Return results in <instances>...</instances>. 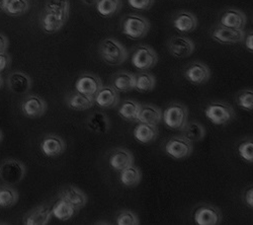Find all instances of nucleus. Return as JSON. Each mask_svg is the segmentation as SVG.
<instances>
[{
    "instance_id": "nucleus-1",
    "label": "nucleus",
    "mask_w": 253,
    "mask_h": 225,
    "mask_svg": "<svg viewBox=\"0 0 253 225\" xmlns=\"http://www.w3.org/2000/svg\"><path fill=\"white\" fill-rule=\"evenodd\" d=\"M99 55L105 63L109 65L123 64L128 59L129 53L126 49L116 39H105L99 44Z\"/></svg>"
},
{
    "instance_id": "nucleus-2",
    "label": "nucleus",
    "mask_w": 253,
    "mask_h": 225,
    "mask_svg": "<svg viewBox=\"0 0 253 225\" xmlns=\"http://www.w3.org/2000/svg\"><path fill=\"white\" fill-rule=\"evenodd\" d=\"M123 34L132 40H140L147 36L150 30V23L146 17L137 14L126 15L123 20Z\"/></svg>"
},
{
    "instance_id": "nucleus-3",
    "label": "nucleus",
    "mask_w": 253,
    "mask_h": 225,
    "mask_svg": "<svg viewBox=\"0 0 253 225\" xmlns=\"http://www.w3.org/2000/svg\"><path fill=\"white\" fill-rule=\"evenodd\" d=\"M26 173L24 163L16 159H5L0 163V180L5 185H17L24 180Z\"/></svg>"
},
{
    "instance_id": "nucleus-4",
    "label": "nucleus",
    "mask_w": 253,
    "mask_h": 225,
    "mask_svg": "<svg viewBox=\"0 0 253 225\" xmlns=\"http://www.w3.org/2000/svg\"><path fill=\"white\" fill-rule=\"evenodd\" d=\"M162 120L168 128L181 131L187 123V109L181 104L172 103L164 110Z\"/></svg>"
},
{
    "instance_id": "nucleus-5",
    "label": "nucleus",
    "mask_w": 253,
    "mask_h": 225,
    "mask_svg": "<svg viewBox=\"0 0 253 225\" xmlns=\"http://www.w3.org/2000/svg\"><path fill=\"white\" fill-rule=\"evenodd\" d=\"M205 115L214 125L223 126L235 118V112L229 104L212 103L206 107Z\"/></svg>"
},
{
    "instance_id": "nucleus-6",
    "label": "nucleus",
    "mask_w": 253,
    "mask_h": 225,
    "mask_svg": "<svg viewBox=\"0 0 253 225\" xmlns=\"http://www.w3.org/2000/svg\"><path fill=\"white\" fill-rule=\"evenodd\" d=\"M131 62L135 68L140 71L152 69L158 62L156 52L149 46H138L131 58Z\"/></svg>"
},
{
    "instance_id": "nucleus-7",
    "label": "nucleus",
    "mask_w": 253,
    "mask_h": 225,
    "mask_svg": "<svg viewBox=\"0 0 253 225\" xmlns=\"http://www.w3.org/2000/svg\"><path fill=\"white\" fill-rule=\"evenodd\" d=\"M165 152L173 159H184L193 153L194 146L193 142L189 141L186 137L174 136L166 142Z\"/></svg>"
},
{
    "instance_id": "nucleus-8",
    "label": "nucleus",
    "mask_w": 253,
    "mask_h": 225,
    "mask_svg": "<svg viewBox=\"0 0 253 225\" xmlns=\"http://www.w3.org/2000/svg\"><path fill=\"white\" fill-rule=\"evenodd\" d=\"M168 51L169 53L176 58L182 59L191 56L195 51V43L191 39H188L183 36H176L172 37L168 41Z\"/></svg>"
},
{
    "instance_id": "nucleus-9",
    "label": "nucleus",
    "mask_w": 253,
    "mask_h": 225,
    "mask_svg": "<svg viewBox=\"0 0 253 225\" xmlns=\"http://www.w3.org/2000/svg\"><path fill=\"white\" fill-rule=\"evenodd\" d=\"M211 37L220 44L235 45L241 43L244 40L245 32L243 30H235L218 26L211 33Z\"/></svg>"
},
{
    "instance_id": "nucleus-10",
    "label": "nucleus",
    "mask_w": 253,
    "mask_h": 225,
    "mask_svg": "<svg viewBox=\"0 0 253 225\" xmlns=\"http://www.w3.org/2000/svg\"><path fill=\"white\" fill-rule=\"evenodd\" d=\"M102 83L98 76L84 72L82 73L76 80L75 83V90L83 94H86L89 96H95V94L99 91L102 88Z\"/></svg>"
},
{
    "instance_id": "nucleus-11",
    "label": "nucleus",
    "mask_w": 253,
    "mask_h": 225,
    "mask_svg": "<svg viewBox=\"0 0 253 225\" xmlns=\"http://www.w3.org/2000/svg\"><path fill=\"white\" fill-rule=\"evenodd\" d=\"M22 112L28 118H40L48 110V105L44 98L36 94L28 95L20 106Z\"/></svg>"
},
{
    "instance_id": "nucleus-12",
    "label": "nucleus",
    "mask_w": 253,
    "mask_h": 225,
    "mask_svg": "<svg viewBox=\"0 0 253 225\" xmlns=\"http://www.w3.org/2000/svg\"><path fill=\"white\" fill-rule=\"evenodd\" d=\"M194 219L198 225H218L222 220V215L217 207L204 204L195 210Z\"/></svg>"
},
{
    "instance_id": "nucleus-13",
    "label": "nucleus",
    "mask_w": 253,
    "mask_h": 225,
    "mask_svg": "<svg viewBox=\"0 0 253 225\" xmlns=\"http://www.w3.org/2000/svg\"><path fill=\"white\" fill-rule=\"evenodd\" d=\"M184 77L193 85L202 86L210 80L211 70L206 64L197 61L187 65L184 70Z\"/></svg>"
},
{
    "instance_id": "nucleus-14",
    "label": "nucleus",
    "mask_w": 253,
    "mask_h": 225,
    "mask_svg": "<svg viewBox=\"0 0 253 225\" xmlns=\"http://www.w3.org/2000/svg\"><path fill=\"white\" fill-rule=\"evenodd\" d=\"M66 142L60 136L49 134L41 142V150L48 157H58L65 152Z\"/></svg>"
},
{
    "instance_id": "nucleus-15",
    "label": "nucleus",
    "mask_w": 253,
    "mask_h": 225,
    "mask_svg": "<svg viewBox=\"0 0 253 225\" xmlns=\"http://www.w3.org/2000/svg\"><path fill=\"white\" fill-rule=\"evenodd\" d=\"M95 105L101 109H115L120 103L119 91L113 87H102L94 96Z\"/></svg>"
},
{
    "instance_id": "nucleus-16",
    "label": "nucleus",
    "mask_w": 253,
    "mask_h": 225,
    "mask_svg": "<svg viewBox=\"0 0 253 225\" xmlns=\"http://www.w3.org/2000/svg\"><path fill=\"white\" fill-rule=\"evenodd\" d=\"M246 25V15L239 9L228 8L225 10L220 17V26L235 29L243 30Z\"/></svg>"
},
{
    "instance_id": "nucleus-17",
    "label": "nucleus",
    "mask_w": 253,
    "mask_h": 225,
    "mask_svg": "<svg viewBox=\"0 0 253 225\" xmlns=\"http://www.w3.org/2000/svg\"><path fill=\"white\" fill-rule=\"evenodd\" d=\"M172 24L176 31L182 34H187L194 32L198 27V19L195 14L189 11H179L177 12L173 18Z\"/></svg>"
},
{
    "instance_id": "nucleus-18",
    "label": "nucleus",
    "mask_w": 253,
    "mask_h": 225,
    "mask_svg": "<svg viewBox=\"0 0 253 225\" xmlns=\"http://www.w3.org/2000/svg\"><path fill=\"white\" fill-rule=\"evenodd\" d=\"M109 163L113 170L117 172H122L126 168L133 165L134 156L129 150L125 148H117L110 154Z\"/></svg>"
},
{
    "instance_id": "nucleus-19",
    "label": "nucleus",
    "mask_w": 253,
    "mask_h": 225,
    "mask_svg": "<svg viewBox=\"0 0 253 225\" xmlns=\"http://www.w3.org/2000/svg\"><path fill=\"white\" fill-rule=\"evenodd\" d=\"M112 87L119 92H129L136 90V75L128 71H119L112 78Z\"/></svg>"
},
{
    "instance_id": "nucleus-20",
    "label": "nucleus",
    "mask_w": 253,
    "mask_h": 225,
    "mask_svg": "<svg viewBox=\"0 0 253 225\" xmlns=\"http://www.w3.org/2000/svg\"><path fill=\"white\" fill-rule=\"evenodd\" d=\"M52 216V207L49 205H41L26 215L24 223L26 225H47Z\"/></svg>"
},
{
    "instance_id": "nucleus-21",
    "label": "nucleus",
    "mask_w": 253,
    "mask_h": 225,
    "mask_svg": "<svg viewBox=\"0 0 253 225\" xmlns=\"http://www.w3.org/2000/svg\"><path fill=\"white\" fill-rule=\"evenodd\" d=\"M66 103L71 110L86 111L95 105V100L94 96H89L75 90L66 96Z\"/></svg>"
},
{
    "instance_id": "nucleus-22",
    "label": "nucleus",
    "mask_w": 253,
    "mask_h": 225,
    "mask_svg": "<svg viewBox=\"0 0 253 225\" xmlns=\"http://www.w3.org/2000/svg\"><path fill=\"white\" fill-rule=\"evenodd\" d=\"M8 87L15 93H26L32 89V79L24 72H12L7 78Z\"/></svg>"
},
{
    "instance_id": "nucleus-23",
    "label": "nucleus",
    "mask_w": 253,
    "mask_h": 225,
    "mask_svg": "<svg viewBox=\"0 0 253 225\" xmlns=\"http://www.w3.org/2000/svg\"><path fill=\"white\" fill-rule=\"evenodd\" d=\"M59 198L66 200L78 211L86 205L87 197L81 190L74 186H68L59 194Z\"/></svg>"
},
{
    "instance_id": "nucleus-24",
    "label": "nucleus",
    "mask_w": 253,
    "mask_h": 225,
    "mask_svg": "<svg viewBox=\"0 0 253 225\" xmlns=\"http://www.w3.org/2000/svg\"><path fill=\"white\" fill-rule=\"evenodd\" d=\"M133 135L135 139L142 143V144H148V143L154 141L158 135L157 126L145 124V123H138L134 128Z\"/></svg>"
},
{
    "instance_id": "nucleus-25",
    "label": "nucleus",
    "mask_w": 253,
    "mask_h": 225,
    "mask_svg": "<svg viewBox=\"0 0 253 225\" xmlns=\"http://www.w3.org/2000/svg\"><path fill=\"white\" fill-rule=\"evenodd\" d=\"M41 27L47 34H55L65 26L67 20L56 14L44 11L41 16Z\"/></svg>"
},
{
    "instance_id": "nucleus-26",
    "label": "nucleus",
    "mask_w": 253,
    "mask_h": 225,
    "mask_svg": "<svg viewBox=\"0 0 253 225\" xmlns=\"http://www.w3.org/2000/svg\"><path fill=\"white\" fill-rule=\"evenodd\" d=\"M108 116L102 112H95L91 114L86 120V126L89 130L95 133L104 134L110 130L111 124Z\"/></svg>"
},
{
    "instance_id": "nucleus-27",
    "label": "nucleus",
    "mask_w": 253,
    "mask_h": 225,
    "mask_svg": "<svg viewBox=\"0 0 253 225\" xmlns=\"http://www.w3.org/2000/svg\"><path fill=\"white\" fill-rule=\"evenodd\" d=\"M162 120V112L153 105H141L138 122L157 126Z\"/></svg>"
},
{
    "instance_id": "nucleus-28",
    "label": "nucleus",
    "mask_w": 253,
    "mask_h": 225,
    "mask_svg": "<svg viewBox=\"0 0 253 225\" xmlns=\"http://www.w3.org/2000/svg\"><path fill=\"white\" fill-rule=\"evenodd\" d=\"M76 209L68 203L66 200L59 198V200L54 204L52 207V214L54 217L61 221H67L71 219L75 213Z\"/></svg>"
},
{
    "instance_id": "nucleus-29",
    "label": "nucleus",
    "mask_w": 253,
    "mask_h": 225,
    "mask_svg": "<svg viewBox=\"0 0 253 225\" xmlns=\"http://www.w3.org/2000/svg\"><path fill=\"white\" fill-rule=\"evenodd\" d=\"M141 105L135 100L126 99L123 101L121 107L119 108V115L126 121L138 122V117L140 113Z\"/></svg>"
},
{
    "instance_id": "nucleus-30",
    "label": "nucleus",
    "mask_w": 253,
    "mask_h": 225,
    "mask_svg": "<svg viewBox=\"0 0 253 225\" xmlns=\"http://www.w3.org/2000/svg\"><path fill=\"white\" fill-rule=\"evenodd\" d=\"M141 180H142L141 171L133 165L126 168L121 172L120 180L125 187L134 188L139 185Z\"/></svg>"
},
{
    "instance_id": "nucleus-31",
    "label": "nucleus",
    "mask_w": 253,
    "mask_h": 225,
    "mask_svg": "<svg viewBox=\"0 0 253 225\" xmlns=\"http://www.w3.org/2000/svg\"><path fill=\"white\" fill-rule=\"evenodd\" d=\"M70 10L69 0H48L44 11L56 14L62 18L68 20Z\"/></svg>"
},
{
    "instance_id": "nucleus-32",
    "label": "nucleus",
    "mask_w": 253,
    "mask_h": 225,
    "mask_svg": "<svg viewBox=\"0 0 253 225\" xmlns=\"http://www.w3.org/2000/svg\"><path fill=\"white\" fill-rule=\"evenodd\" d=\"M181 131H182V135L192 142H199L203 140L206 134L205 127L202 124H200L199 122H196V121L189 122V123L187 122L186 125Z\"/></svg>"
},
{
    "instance_id": "nucleus-33",
    "label": "nucleus",
    "mask_w": 253,
    "mask_h": 225,
    "mask_svg": "<svg viewBox=\"0 0 253 225\" xmlns=\"http://www.w3.org/2000/svg\"><path fill=\"white\" fill-rule=\"evenodd\" d=\"M122 0H98L95 4L97 12L103 17H111L122 8Z\"/></svg>"
},
{
    "instance_id": "nucleus-34",
    "label": "nucleus",
    "mask_w": 253,
    "mask_h": 225,
    "mask_svg": "<svg viewBox=\"0 0 253 225\" xmlns=\"http://www.w3.org/2000/svg\"><path fill=\"white\" fill-rule=\"evenodd\" d=\"M30 9V2L28 0H6L3 11L12 17L20 16L28 12Z\"/></svg>"
},
{
    "instance_id": "nucleus-35",
    "label": "nucleus",
    "mask_w": 253,
    "mask_h": 225,
    "mask_svg": "<svg viewBox=\"0 0 253 225\" xmlns=\"http://www.w3.org/2000/svg\"><path fill=\"white\" fill-rule=\"evenodd\" d=\"M18 201V193L9 185L0 187V207L9 208L14 206Z\"/></svg>"
},
{
    "instance_id": "nucleus-36",
    "label": "nucleus",
    "mask_w": 253,
    "mask_h": 225,
    "mask_svg": "<svg viewBox=\"0 0 253 225\" xmlns=\"http://www.w3.org/2000/svg\"><path fill=\"white\" fill-rule=\"evenodd\" d=\"M156 86V78L154 75L142 72L136 75V90L140 92H150Z\"/></svg>"
},
{
    "instance_id": "nucleus-37",
    "label": "nucleus",
    "mask_w": 253,
    "mask_h": 225,
    "mask_svg": "<svg viewBox=\"0 0 253 225\" xmlns=\"http://www.w3.org/2000/svg\"><path fill=\"white\" fill-rule=\"evenodd\" d=\"M236 101L241 109L248 112L253 111V90H241L237 95Z\"/></svg>"
},
{
    "instance_id": "nucleus-38",
    "label": "nucleus",
    "mask_w": 253,
    "mask_h": 225,
    "mask_svg": "<svg viewBox=\"0 0 253 225\" xmlns=\"http://www.w3.org/2000/svg\"><path fill=\"white\" fill-rule=\"evenodd\" d=\"M240 157L248 163H253V138H247L238 146Z\"/></svg>"
},
{
    "instance_id": "nucleus-39",
    "label": "nucleus",
    "mask_w": 253,
    "mask_h": 225,
    "mask_svg": "<svg viewBox=\"0 0 253 225\" xmlns=\"http://www.w3.org/2000/svg\"><path fill=\"white\" fill-rule=\"evenodd\" d=\"M118 225H138L140 224L138 216L131 210H123L116 220Z\"/></svg>"
},
{
    "instance_id": "nucleus-40",
    "label": "nucleus",
    "mask_w": 253,
    "mask_h": 225,
    "mask_svg": "<svg viewBox=\"0 0 253 225\" xmlns=\"http://www.w3.org/2000/svg\"><path fill=\"white\" fill-rule=\"evenodd\" d=\"M126 1H128V4L131 8L135 10L145 11L149 10L153 6L155 0H126Z\"/></svg>"
},
{
    "instance_id": "nucleus-41",
    "label": "nucleus",
    "mask_w": 253,
    "mask_h": 225,
    "mask_svg": "<svg viewBox=\"0 0 253 225\" xmlns=\"http://www.w3.org/2000/svg\"><path fill=\"white\" fill-rule=\"evenodd\" d=\"M243 198H244L246 206L253 209V186H250L249 188L246 189V191L244 192Z\"/></svg>"
},
{
    "instance_id": "nucleus-42",
    "label": "nucleus",
    "mask_w": 253,
    "mask_h": 225,
    "mask_svg": "<svg viewBox=\"0 0 253 225\" xmlns=\"http://www.w3.org/2000/svg\"><path fill=\"white\" fill-rule=\"evenodd\" d=\"M8 39L3 34H0V54L6 53L8 49Z\"/></svg>"
},
{
    "instance_id": "nucleus-43",
    "label": "nucleus",
    "mask_w": 253,
    "mask_h": 225,
    "mask_svg": "<svg viewBox=\"0 0 253 225\" xmlns=\"http://www.w3.org/2000/svg\"><path fill=\"white\" fill-rule=\"evenodd\" d=\"M10 59L6 53L0 54V72H2L9 64Z\"/></svg>"
},
{
    "instance_id": "nucleus-44",
    "label": "nucleus",
    "mask_w": 253,
    "mask_h": 225,
    "mask_svg": "<svg viewBox=\"0 0 253 225\" xmlns=\"http://www.w3.org/2000/svg\"><path fill=\"white\" fill-rule=\"evenodd\" d=\"M245 47L250 52H253V32L249 33L245 38Z\"/></svg>"
},
{
    "instance_id": "nucleus-45",
    "label": "nucleus",
    "mask_w": 253,
    "mask_h": 225,
    "mask_svg": "<svg viewBox=\"0 0 253 225\" xmlns=\"http://www.w3.org/2000/svg\"><path fill=\"white\" fill-rule=\"evenodd\" d=\"M81 1L85 4V5H89V6H92V5H95L97 3L98 0H81Z\"/></svg>"
},
{
    "instance_id": "nucleus-46",
    "label": "nucleus",
    "mask_w": 253,
    "mask_h": 225,
    "mask_svg": "<svg viewBox=\"0 0 253 225\" xmlns=\"http://www.w3.org/2000/svg\"><path fill=\"white\" fill-rule=\"evenodd\" d=\"M5 3H6V0H0V11H3Z\"/></svg>"
},
{
    "instance_id": "nucleus-47",
    "label": "nucleus",
    "mask_w": 253,
    "mask_h": 225,
    "mask_svg": "<svg viewBox=\"0 0 253 225\" xmlns=\"http://www.w3.org/2000/svg\"><path fill=\"white\" fill-rule=\"evenodd\" d=\"M2 138H3V135H2V132H1V131H0V142H1V141H2Z\"/></svg>"
},
{
    "instance_id": "nucleus-48",
    "label": "nucleus",
    "mask_w": 253,
    "mask_h": 225,
    "mask_svg": "<svg viewBox=\"0 0 253 225\" xmlns=\"http://www.w3.org/2000/svg\"><path fill=\"white\" fill-rule=\"evenodd\" d=\"M0 88H2V77L0 76Z\"/></svg>"
}]
</instances>
